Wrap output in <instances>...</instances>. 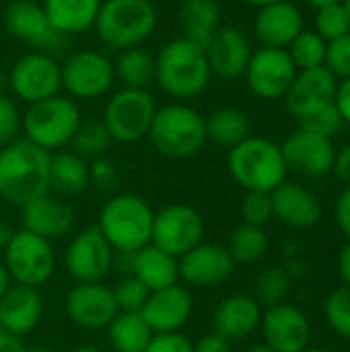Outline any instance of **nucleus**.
Returning a JSON list of instances; mask_svg holds the SVG:
<instances>
[{"instance_id": "nucleus-44", "label": "nucleus", "mask_w": 350, "mask_h": 352, "mask_svg": "<svg viewBox=\"0 0 350 352\" xmlns=\"http://www.w3.org/2000/svg\"><path fill=\"white\" fill-rule=\"evenodd\" d=\"M23 113L19 111L17 103L0 93V146L12 142L21 130Z\"/></svg>"}, {"instance_id": "nucleus-18", "label": "nucleus", "mask_w": 350, "mask_h": 352, "mask_svg": "<svg viewBox=\"0 0 350 352\" xmlns=\"http://www.w3.org/2000/svg\"><path fill=\"white\" fill-rule=\"evenodd\" d=\"M4 27L14 39H21L41 52H52L64 41V37L52 27L43 6L33 0L10 2L4 10Z\"/></svg>"}, {"instance_id": "nucleus-9", "label": "nucleus", "mask_w": 350, "mask_h": 352, "mask_svg": "<svg viewBox=\"0 0 350 352\" xmlns=\"http://www.w3.org/2000/svg\"><path fill=\"white\" fill-rule=\"evenodd\" d=\"M4 268L17 285L33 289L45 285L56 268L52 241L27 229L14 231L4 250Z\"/></svg>"}, {"instance_id": "nucleus-48", "label": "nucleus", "mask_w": 350, "mask_h": 352, "mask_svg": "<svg viewBox=\"0 0 350 352\" xmlns=\"http://www.w3.org/2000/svg\"><path fill=\"white\" fill-rule=\"evenodd\" d=\"M334 219L338 229L350 239V186H347L340 196L336 198V206H334Z\"/></svg>"}, {"instance_id": "nucleus-54", "label": "nucleus", "mask_w": 350, "mask_h": 352, "mask_svg": "<svg viewBox=\"0 0 350 352\" xmlns=\"http://www.w3.org/2000/svg\"><path fill=\"white\" fill-rule=\"evenodd\" d=\"M12 233H14V231H12L6 223H2V221H0V252H4V250H6V245H8V241H10Z\"/></svg>"}, {"instance_id": "nucleus-11", "label": "nucleus", "mask_w": 350, "mask_h": 352, "mask_svg": "<svg viewBox=\"0 0 350 352\" xmlns=\"http://www.w3.org/2000/svg\"><path fill=\"white\" fill-rule=\"evenodd\" d=\"M8 85L12 95L27 105L60 95L62 89V68L60 62L41 50H33L21 58L10 68Z\"/></svg>"}, {"instance_id": "nucleus-25", "label": "nucleus", "mask_w": 350, "mask_h": 352, "mask_svg": "<svg viewBox=\"0 0 350 352\" xmlns=\"http://www.w3.org/2000/svg\"><path fill=\"white\" fill-rule=\"evenodd\" d=\"M303 29V14L291 0L258 8L254 21V31L262 47L287 50Z\"/></svg>"}, {"instance_id": "nucleus-43", "label": "nucleus", "mask_w": 350, "mask_h": 352, "mask_svg": "<svg viewBox=\"0 0 350 352\" xmlns=\"http://www.w3.org/2000/svg\"><path fill=\"white\" fill-rule=\"evenodd\" d=\"M324 66L338 78H350V33L328 43Z\"/></svg>"}, {"instance_id": "nucleus-53", "label": "nucleus", "mask_w": 350, "mask_h": 352, "mask_svg": "<svg viewBox=\"0 0 350 352\" xmlns=\"http://www.w3.org/2000/svg\"><path fill=\"white\" fill-rule=\"evenodd\" d=\"M0 352H25V346L19 336L2 332L0 334Z\"/></svg>"}, {"instance_id": "nucleus-41", "label": "nucleus", "mask_w": 350, "mask_h": 352, "mask_svg": "<svg viewBox=\"0 0 350 352\" xmlns=\"http://www.w3.org/2000/svg\"><path fill=\"white\" fill-rule=\"evenodd\" d=\"M241 217H243L245 225H254V227H264L266 223H270L274 217L270 194L245 192V196L241 200Z\"/></svg>"}, {"instance_id": "nucleus-2", "label": "nucleus", "mask_w": 350, "mask_h": 352, "mask_svg": "<svg viewBox=\"0 0 350 352\" xmlns=\"http://www.w3.org/2000/svg\"><path fill=\"white\" fill-rule=\"evenodd\" d=\"M52 153L27 138H14L0 146V198L12 206H25L50 192Z\"/></svg>"}, {"instance_id": "nucleus-5", "label": "nucleus", "mask_w": 350, "mask_h": 352, "mask_svg": "<svg viewBox=\"0 0 350 352\" xmlns=\"http://www.w3.org/2000/svg\"><path fill=\"white\" fill-rule=\"evenodd\" d=\"M155 212L151 204L134 194L111 196L99 214V229L113 248V252L132 256L153 237Z\"/></svg>"}, {"instance_id": "nucleus-20", "label": "nucleus", "mask_w": 350, "mask_h": 352, "mask_svg": "<svg viewBox=\"0 0 350 352\" xmlns=\"http://www.w3.org/2000/svg\"><path fill=\"white\" fill-rule=\"evenodd\" d=\"M235 262L225 245L200 243L179 258V276L200 289H210L225 283L233 274Z\"/></svg>"}, {"instance_id": "nucleus-19", "label": "nucleus", "mask_w": 350, "mask_h": 352, "mask_svg": "<svg viewBox=\"0 0 350 352\" xmlns=\"http://www.w3.org/2000/svg\"><path fill=\"white\" fill-rule=\"evenodd\" d=\"M66 314L83 330H101L118 316L113 291L101 283H78L66 295Z\"/></svg>"}, {"instance_id": "nucleus-58", "label": "nucleus", "mask_w": 350, "mask_h": 352, "mask_svg": "<svg viewBox=\"0 0 350 352\" xmlns=\"http://www.w3.org/2000/svg\"><path fill=\"white\" fill-rule=\"evenodd\" d=\"M248 352H276L274 349H270L268 344H256V346H252Z\"/></svg>"}, {"instance_id": "nucleus-14", "label": "nucleus", "mask_w": 350, "mask_h": 352, "mask_svg": "<svg viewBox=\"0 0 350 352\" xmlns=\"http://www.w3.org/2000/svg\"><path fill=\"white\" fill-rule=\"evenodd\" d=\"M338 91V78L326 68L299 70L291 89L285 95V105L289 113L301 124L311 116L334 105Z\"/></svg>"}, {"instance_id": "nucleus-13", "label": "nucleus", "mask_w": 350, "mask_h": 352, "mask_svg": "<svg viewBox=\"0 0 350 352\" xmlns=\"http://www.w3.org/2000/svg\"><path fill=\"white\" fill-rule=\"evenodd\" d=\"M297 72L299 70L293 64L287 50L260 47L258 52L252 54L243 76L250 91L258 99L276 101V99H285Z\"/></svg>"}, {"instance_id": "nucleus-62", "label": "nucleus", "mask_w": 350, "mask_h": 352, "mask_svg": "<svg viewBox=\"0 0 350 352\" xmlns=\"http://www.w3.org/2000/svg\"><path fill=\"white\" fill-rule=\"evenodd\" d=\"M25 352H50V351H45V349H25Z\"/></svg>"}, {"instance_id": "nucleus-61", "label": "nucleus", "mask_w": 350, "mask_h": 352, "mask_svg": "<svg viewBox=\"0 0 350 352\" xmlns=\"http://www.w3.org/2000/svg\"><path fill=\"white\" fill-rule=\"evenodd\" d=\"M342 6H344V10H347V14H349L350 19V0H342Z\"/></svg>"}, {"instance_id": "nucleus-36", "label": "nucleus", "mask_w": 350, "mask_h": 352, "mask_svg": "<svg viewBox=\"0 0 350 352\" xmlns=\"http://www.w3.org/2000/svg\"><path fill=\"white\" fill-rule=\"evenodd\" d=\"M326 50H328V41L320 37L314 29H303L287 47L297 70H311L324 66Z\"/></svg>"}, {"instance_id": "nucleus-26", "label": "nucleus", "mask_w": 350, "mask_h": 352, "mask_svg": "<svg viewBox=\"0 0 350 352\" xmlns=\"http://www.w3.org/2000/svg\"><path fill=\"white\" fill-rule=\"evenodd\" d=\"M43 301L37 289L10 285L0 297V328L12 336H27L41 320Z\"/></svg>"}, {"instance_id": "nucleus-4", "label": "nucleus", "mask_w": 350, "mask_h": 352, "mask_svg": "<svg viewBox=\"0 0 350 352\" xmlns=\"http://www.w3.org/2000/svg\"><path fill=\"white\" fill-rule=\"evenodd\" d=\"M146 138L167 159H190L208 142L206 120L192 105L173 101L157 107Z\"/></svg>"}, {"instance_id": "nucleus-57", "label": "nucleus", "mask_w": 350, "mask_h": 352, "mask_svg": "<svg viewBox=\"0 0 350 352\" xmlns=\"http://www.w3.org/2000/svg\"><path fill=\"white\" fill-rule=\"evenodd\" d=\"M314 8H322V6H328V4H338L342 0H307Z\"/></svg>"}, {"instance_id": "nucleus-10", "label": "nucleus", "mask_w": 350, "mask_h": 352, "mask_svg": "<svg viewBox=\"0 0 350 352\" xmlns=\"http://www.w3.org/2000/svg\"><path fill=\"white\" fill-rule=\"evenodd\" d=\"M62 89L70 99L93 101L107 95L116 82L113 60L99 50H80L62 64Z\"/></svg>"}, {"instance_id": "nucleus-15", "label": "nucleus", "mask_w": 350, "mask_h": 352, "mask_svg": "<svg viewBox=\"0 0 350 352\" xmlns=\"http://www.w3.org/2000/svg\"><path fill=\"white\" fill-rule=\"evenodd\" d=\"M64 262L76 283H101L111 270L113 248L95 225L80 231L70 241Z\"/></svg>"}, {"instance_id": "nucleus-45", "label": "nucleus", "mask_w": 350, "mask_h": 352, "mask_svg": "<svg viewBox=\"0 0 350 352\" xmlns=\"http://www.w3.org/2000/svg\"><path fill=\"white\" fill-rule=\"evenodd\" d=\"M299 126H301V128H307V130H311V132H316V134H322V136H326V138H334V136L342 130L344 120L340 118L336 105H332V107H328V109H324V111L311 116L309 120L301 122Z\"/></svg>"}, {"instance_id": "nucleus-63", "label": "nucleus", "mask_w": 350, "mask_h": 352, "mask_svg": "<svg viewBox=\"0 0 350 352\" xmlns=\"http://www.w3.org/2000/svg\"><path fill=\"white\" fill-rule=\"evenodd\" d=\"M2 332H4V330H2V328H0V334H2Z\"/></svg>"}, {"instance_id": "nucleus-40", "label": "nucleus", "mask_w": 350, "mask_h": 352, "mask_svg": "<svg viewBox=\"0 0 350 352\" xmlns=\"http://www.w3.org/2000/svg\"><path fill=\"white\" fill-rule=\"evenodd\" d=\"M324 314L330 328L338 336L350 340V287L342 285L328 295L324 303Z\"/></svg>"}, {"instance_id": "nucleus-52", "label": "nucleus", "mask_w": 350, "mask_h": 352, "mask_svg": "<svg viewBox=\"0 0 350 352\" xmlns=\"http://www.w3.org/2000/svg\"><path fill=\"white\" fill-rule=\"evenodd\" d=\"M338 276L344 287H350V239L338 256Z\"/></svg>"}, {"instance_id": "nucleus-7", "label": "nucleus", "mask_w": 350, "mask_h": 352, "mask_svg": "<svg viewBox=\"0 0 350 352\" xmlns=\"http://www.w3.org/2000/svg\"><path fill=\"white\" fill-rule=\"evenodd\" d=\"M80 124L83 118L76 101L68 95H54L27 107L21 130L29 142L47 153H58L72 142Z\"/></svg>"}, {"instance_id": "nucleus-46", "label": "nucleus", "mask_w": 350, "mask_h": 352, "mask_svg": "<svg viewBox=\"0 0 350 352\" xmlns=\"http://www.w3.org/2000/svg\"><path fill=\"white\" fill-rule=\"evenodd\" d=\"M89 177L99 192H113L120 184L116 165L105 157H99L89 165Z\"/></svg>"}, {"instance_id": "nucleus-22", "label": "nucleus", "mask_w": 350, "mask_h": 352, "mask_svg": "<svg viewBox=\"0 0 350 352\" xmlns=\"http://www.w3.org/2000/svg\"><path fill=\"white\" fill-rule=\"evenodd\" d=\"M140 314L153 334L179 332L192 316V295L182 285L153 291Z\"/></svg>"}, {"instance_id": "nucleus-28", "label": "nucleus", "mask_w": 350, "mask_h": 352, "mask_svg": "<svg viewBox=\"0 0 350 352\" xmlns=\"http://www.w3.org/2000/svg\"><path fill=\"white\" fill-rule=\"evenodd\" d=\"M132 276L138 278L151 293L177 285L179 260L149 243L132 254Z\"/></svg>"}, {"instance_id": "nucleus-12", "label": "nucleus", "mask_w": 350, "mask_h": 352, "mask_svg": "<svg viewBox=\"0 0 350 352\" xmlns=\"http://www.w3.org/2000/svg\"><path fill=\"white\" fill-rule=\"evenodd\" d=\"M204 221L202 214L190 204H167L155 212L151 243L173 258L186 256L190 250L202 243Z\"/></svg>"}, {"instance_id": "nucleus-35", "label": "nucleus", "mask_w": 350, "mask_h": 352, "mask_svg": "<svg viewBox=\"0 0 350 352\" xmlns=\"http://www.w3.org/2000/svg\"><path fill=\"white\" fill-rule=\"evenodd\" d=\"M227 250L235 264H254L262 260L268 250V237L264 233V227H254L245 223L239 225L231 233Z\"/></svg>"}, {"instance_id": "nucleus-38", "label": "nucleus", "mask_w": 350, "mask_h": 352, "mask_svg": "<svg viewBox=\"0 0 350 352\" xmlns=\"http://www.w3.org/2000/svg\"><path fill=\"white\" fill-rule=\"evenodd\" d=\"M291 293V276L281 266H268L264 268L256 278V295L258 303H264L266 307L285 303Z\"/></svg>"}, {"instance_id": "nucleus-1", "label": "nucleus", "mask_w": 350, "mask_h": 352, "mask_svg": "<svg viewBox=\"0 0 350 352\" xmlns=\"http://www.w3.org/2000/svg\"><path fill=\"white\" fill-rule=\"evenodd\" d=\"M212 78L204 45L175 37L167 41L155 56V82L175 101H192L200 97Z\"/></svg>"}, {"instance_id": "nucleus-49", "label": "nucleus", "mask_w": 350, "mask_h": 352, "mask_svg": "<svg viewBox=\"0 0 350 352\" xmlns=\"http://www.w3.org/2000/svg\"><path fill=\"white\" fill-rule=\"evenodd\" d=\"M194 352H231V342L221 334L210 332L194 344Z\"/></svg>"}, {"instance_id": "nucleus-29", "label": "nucleus", "mask_w": 350, "mask_h": 352, "mask_svg": "<svg viewBox=\"0 0 350 352\" xmlns=\"http://www.w3.org/2000/svg\"><path fill=\"white\" fill-rule=\"evenodd\" d=\"M103 0H43V12L62 35H80L93 29Z\"/></svg>"}, {"instance_id": "nucleus-24", "label": "nucleus", "mask_w": 350, "mask_h": 352, "mask_svg": "<svg viewBox=\"0 0 350 352\" xmlns=\"http://www.w3.org/2000/svg\"><path fill=\"white\" fill-rule=\"evenodd\" d=\"M274 217L291 229H311L322 219L318 196L297 182H283L272 194Z\"/></svg>"}, {"instance_id": "nucleus-60", "label": "nucleus", "mask_w": 350, "mask_h": 352, "mask_svg": "<svg viewBox=\"0 0 350 352\" xmlns=\"http://www.w3.org/2000/svg\"><path fill=\"white\" fill-rule=\"evenodd\" d=\"M303 352H334L332 349H322V346H307Z\"/></svg>"}, {"instance_id": "nucleus-33", "label": "nucleus", "mask_w": 350, "mask_h": 352, "mask_svg": "<svg viewBox=\"0 0 350 352\" xmlns=\"http://www.w3.org/2000/svg\"><path fill=\"white\" fill-rule=\"evenodd\" d=\"M206 120V140L223 148H233L250 136L252 124L239 107H219Z\"/></svg>"}, {"instance_id": "nucleus-34", "label": "nucleus", "mask_w": 350, "mask_h": 352, "mask_svg": "<svg viewBox=\"0 0 350 352\" xmlns=\"http://www.w3.org/2000/svg\"><path fill=\"white\" fill-rule=\"evenodd\" d=\"M113 68L116 80L128 89H149L155 82V56L140 45L118 52Z\"/></svg>"}, {"instance_id": "nucleus-56", "label": "nucleus", "mask_w": 350, "mask_h": 352, "mask_svg": "<svg viewBox=\"0 0 350 352\" xmlns=\"http://www.w3.org/2000/svg\"><path fill=\"white\" fill-rule=\"evenodd\" d=\"M243 2H248V4H252V6H256V8H262V6L276 4V2H287V0H243Z\"/></svg>"}, {"instance_id": "nucleus-32", "label": "nucleus", "mask_w": 350, "mask_h": 352, "mask_svg": "<svg viewBox=\"0 0 350 352\" xmlns=\"http://www.w3.org/2000/svg\"><path fill=\"white\" fill-rule=\"evenodd\" d=\"M153 336L140 311H118L107 326V338L116 352H144Z\"/></svg>"}, {"instance_id": "nucleus-6", "label": "nucleus", "mask_w": 350, "mask_h": 352, "mask_svg": "<svg viewBox=\"0 0 350 352\" xmlns=\"http://www.w3.org/2000/svg\"><path fill=\"white\" fill-rule=\"evenodd\" d=\"M93 29L109 50L136 47L155 33L157 8L151 0H103Z\"/></svg>"}, {"instance_id": "nucleus-27", "label": "nucleus", "mask_w": 350, "mask_h": 352, "mask_svg": "<svg viewBox=\"0 0 350 352\" xmlns=\"http://www.w3.org/2000/svg\"><path fill=\"white\" fill-rule=\"evenodd\" d=\"M262 322V307L250 295H231L215 311V332L229 342L245 340L252 336Z\"/></svg>"}, {"instance_id": "nucleus-55", "label": "nucleus", "mask_w": 350, "mask_h": 352, "mask_svg": "<svg viewBox=\"0 0 350 352\" xmlns=\"http://www.w3.org/2000/svg\"><path fill=\"white\" fill-rule=\"evenodd\" d=\"M10 287V276H8V272H6V268H4V264L0 262V297L6 293V289Z\"/></svg>"}, {"instance_id": "nucleus-42", "label": "nucleus", "mask_w": 350, "mask_h": 352, "mask_svg": "<svg viewBox=\"0 0 350 352\" xmlns=\"http://www.w3.org/2000/svg\"><path fill=\"white\" fill-rule=\"evenodd\" d=\"M151 291L134 276L124 278L113 289V299L118 305V311H142Z\"/></svg>"}, {"instance_id": "nucleus-21", "label": "nucleus", "mask_w": 350, "mask_h": 352, "mask_svg": "<svg viewBox=\"0 0 350 352\" xmlns=\"http://www.w3.org/2000/svg\"><path fill=\"white\" fill-rule=\"evenodd\" d=\"M204 50H206V58H208L212 74L225 80L243 76L250 64V58L254 54L248 35L239 27H233V25L219 27L217 33L210 37V41L204 45Z\"/></svg>"}, {"instance_id": "nucleus-39", "label": "nucleus", "mask_w": 350, "mask_h": 352, "mask_svg": "<svg viewBox=\"0 0 350 352\" xmlns=\"http://www.w3.org/2000/svg\"><path fill=\"white\" fill-rule=\"evenodd\" d=\"M314 31L320 37H324L328 43L350 33V19L342 2L316 8V29Z\"/></svg>"}, {"instance_id": "nucleus-8", "label": "nucleus", "mask_w": 350, "mask_h": 352, "mask_svg": "<svg viewBox=\"0 0 350 352\" xmlns=\"http://www.w3.org/2000/svg\"><path fill=\"white\" fill-rule=\"evenodd\" d=\"M157 103L149 89H128L122 87L116 91L103 111V124L111 140L122 144H132L146 138Z\"/></svg>"}, {"instance_id": "nucleus-37", "label": "nucleus", "mask_w": 350, "mask_h": 352, "mask_svg": "<svg viewBox=\"0 0 350 352\" xmlns=\"http://www.w3.org/2000/svg\"><path fill=\"white\" fill-rule=\"evenodd\" d=\"M111 136L101 120H89L83 122L72 138V153H76L83 159H99L111 144Z\"/></svg>"}, {"instance_id": "nucleus-16", "label": "nucleus", "mask_w": 350, "mask_h": 352, "mask_svg": "<svg viewBox=\"0 0 350 352\" xmlns=\"http://www.w3.org/2000/svg\"><path fill=\"white\" fill-rule=\"evenodd\" d=\"M283 157L289 171H295L303 177H324L332 173L336 148L332 138L316 134L307 128L295 130L283 144Z\"/></svg>"}, {"instance_id": "nucleus-23", "label": "nucleus", "mask_w": 350, "mask_h": 352, "mask_svg": "<svg viewBox=\"0 0 350 352\" xmlns=\"http://www.w3.org/2000/svg\"><path fill=\"white\" fill-rule=\"evenodd\" d=\"M21 217L23 229L47 241L68 235L76 221L72 206L62 196H54L50 192L21 206Z\"/></svg>"}, {"instance_id": "nucleus-51", "label": "nucleus", "mask_w": 350, "mask_h": 352, "mask_svg": "<svg viewBox=\"0 0 350 352\" xmlns=\"http://www.w3.org/2000/svg\"><path fill=\"white\" fill-rule=\"evenodd\" d=\"M334 105H336L340 118L344 120V124L350 126V78L338 80V91H336Z\"/></svg>"}, {"instance_id": "nucleus-3", "label": "nucleus", "mask_w": 350, "mask_h": 352, "mask_svg": "<svg viewBox=\"0 0 350 352\" xmlns=\"http://www.w3.org/2000/svg\"><path fill=\"white\" fill-rule=\"evenodd\" d=\"M227 167L231 177L245 192L272 194L287 182V163L281 144L264 136H248L237 146L229 148Z\"/></svg>"}, {"instance_id": "nucleus-17", "label": "nucleus", "mask_w": 350, "mask_h": 352, "mask_svg": "<svg viewBox=\"0 0 350 352\" xmlns=\"http://www.w3.org/2000/svg\"><path fill=\"white\" fill-rule=\"evenodd\" d=\"M260 328L264 344L276 352H303L311 342V324L307 316L287 301L268 307L262 314Z\"/></svg>"}, {"instance_id": "nucleus-50", "label": "nucleus", "mask_w": 350, "mask_h": 352, "mask_svg": "<svg viewBox=\"0 0 350 352\" xmlns=\"http://www.w3.org/2000/svg\"><path fill=\"white\" fill-rule=\"evenodd\" d=\"M332 173H334L344 186H350V144L342 146L340 151H336Z\"/></svg>"}, {"instance_id": "nucleus-59", "label": "nucleus", "mask_w": 350, "mask_h": 352, "mask_svg": "<svg viewBox=\"0 0 350 352\" xmlns=\"http://www.w3.org/2000/svg\"><path fill=\"white\" fill-rule=\"evenodd\" d=\"M68 352H101L99 349H95V346H76V349H72V351Z\"/></svg>"}, {"instance_id": "nucleus-31", "label": "nucleus", "mask_w": 350, "mask_h": 352, "mask_svg": "<svg viewBox=\"0 0 350 352\" xmlns=\"http://www.w3.org/2000/svg\"><path fill=\"white\" fill-rule=\"evenodd\" d=\"M177 19L184 37L206 45L221 27V6L217 0H184Z\"/></svg>"}, {"instance_id": "nucleus-30", "label": "nucleus", "mask_w": 350, "mask_h": 352, "mask_svg": "<svg viewBox=\"0 0 350 352\" xmlns=\"http://www.w3.org/2000/svg\"><path fill=\"white\" fill-rule=\"evenodd\" d=\"M91 184L89 163L72 151H58L50 163V192L56 196H76Z\"/></svg>"}, {"instance_id": "nucleus-47", "label": "nucleus", "mask_w": 350, "mask_h": 352, "mask_svg": "<svg viewBox=\"0 0 350 352\" xmlns=\"http://www.w3.org/2000/svg\"><path fill=\"white\" fill-rule=\"evenodd\" d=\"M144 352H194V344L179 332L155 334Z\"/></svg>"}]
</instances>
